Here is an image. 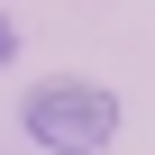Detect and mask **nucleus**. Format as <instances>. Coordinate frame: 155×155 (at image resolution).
I'll use <instances>...</instances> for the list:
<instances>
[{"label": "nucleus", "mask_w": 155, "mask_h": 155, "mask_svg": "<svg viewBox=\"0 0 155 155\" xmlns=\"http://www.w3.org/2000/svg\"><path fill=\"white\" fill-rule=\"evenodd\" d=\"M28 137L46 155H91L119 137V101L101 82H82V73H46V82L28 91Z\"/></svg>", "instance_id": "f257e3e1"}, {"label": "nucleus", "mask_w": 155, "mask_h": 155, "mask_svg": "<svg viewBox=\"0 0 155 155\" xmlns=\"http://www.w3.org/2000/svg\"><path fill=\"white\" fill-rule=\"evenodd\" d=\"M9 55H18V18L0 9V64H9Z\"/></svg>", "instance_id": "f03ea898"}]
</instances>
